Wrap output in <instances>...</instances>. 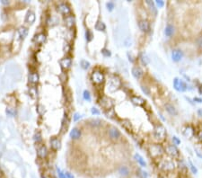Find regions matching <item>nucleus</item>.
<instances>
[{
    "label": "nucleus",
    "mask_w": 202,
    "mask_h": 178,
    "mask_svg": "<svg viewBox=\"0 0 202 178\" xmlns=\"http://www.w3.org/2000/svg\"><path fill=\"white\" fill-rule=\"evenodd\" d=\"M36 16H35V14L33 11H28L26 14V16H25V22L29 24H33L34 22H35Z\"/></svg>",
    "instance_id": "obj_11"
},
{
    "label": "nucleus",
    "mask_w": 202,
    "mask_h": 178,
    "mask_svg": "<svg viewBox=\"0 0 202 178\" xmlns=\"http://www.w3.org/2000/svg\"><path fill=\"white\" fill-rule=\"evenodd\" d=\"M119 86H121V80L116 77H110V79L108 81V88L110 92L116 91Z\"/></svg>",
    "instance_id": "obj_4"
},
{
    "label": "nucleus",
    "mask_w": 202,
    "mask_h": 178,
    "mask_svg": "<svg viewBox=\"0 0 202 178\" xmlns=\"http://www.w3.org/2000/svg\"><path fill=\"white\" fill-rule=\"evenodd\" d=\"M183 134L186 136V137H192L193 136V130L190 128V127H186L184 130H183Z\"/></svg>",
    "instance_id": "obj_28"
},
{
    "label": "nucleus",
    "mask_w": 202,
    "mask_h": 178,
    "mask_svg": "<svg viewBox=\"0 0 202 178\" xmlns=\"http://www.w3.org/2000/svg\"><path fill=\"white\" fill-rule=\"evenodd\" d=\"M83 96H84V99L86 100V101H91V94H90V92L87 91V90H85L84 91V94H83Z\"/></svg>",
    "instance_id": "obj_37"
},
{
    "label": "nucleus",
    "mask_w": 202,
    "mask_h": 178,
    "mask_svg": "<svg viewBox=\"0 0 202 178\" xmlns=\"http://www.w3.org/2000/svg\"><path fill=\"white\" fill-rule=\"evenodd\" d=\"M91 79L94 84L101 85L104 82V75L100 71H94L92 74Z\"/></svg>",
    "instance_id": "obj_6"
},
{
    "label": "nucleus",
    "mask_w": 202,
    "mask_h": 178,
    "mask_svg": "<svg viewBox=\"0 0 202 178\" xmlns=\"http://www.w3.org/2000/svg\"><path fill=\"white\" fill-rule=\"evenodd\" d=\"M28 34V29L24 26H21L17 32V35L19 36L20 40H24L25 39V37Z\"/></svg>",
    "instance_id": "obj_16"
},
{
    "label": "nucleus",
    "mask_w": 202,
    "mask_h": 178,
    "mask_svg": "<svg viewBox=\"0 0 202 178\" xmlns=\"http://www.w3.org/2000/svg\"><path fill=\"white\" fill-rule=\"evenodd\" d=\"M58 11L60 12L61 14H70V12H71V9H70V7L67 5L66 4H60V5H58Z\"/></svg>",
    "instance_id": "obj_12"
},
{
    "label": "nucleus",
    "mask_w": 202,
    "mask_h": 178,
    "mask_svg": "<svg viewBox=\"0 0 202 178\" xmlns=\"http://www.w3.org/2000/svg\"><path fill=\"white\" fill-rule=\"evenodd\" d=\"M108 135L110 137V139L112 140H118L121 136V133L119 131L117 128L115 127H110L108 130Z\"/></svg>",
    "instance_id": "obj_7"
},
{
    "label": "nucleus",
    "mask_w": 202,
    "mask_h": 178,
    "mask_svg": "<svg viewBox=\"0 0 202 178\" xmlns=\"http://www.w3.org/2000/svg\"><path fill=\"white\" fill-rule=\"evenodd\" d=\"M175 32V30H174V25H171V24H167L165 29H164V34H165V36L167 37H171V36H173L174 33Z\"/></svg>",
    "instance_id": "obj_18"
},
{
    "label": "nucleus",
    "mask_w": 202,
    "mask_h": 178,
    "mask_svg": "<svg viewBox=\"0 0 202 178\" xmlns=\"http://www.w3.org/2000/svg\"><path fill=\"white\" fill-rule=\"evenodd\" d=\"M119 174L121 175L123 177H127L129 175V169L128 166H122L119 168Z\"/></svg>",
    "instance_id": "obj_22"
},
{
    "label": "nucleus",
    "mask_w": 202,
    "mask_h": 178,
    "mask_svg": "<svg viewBox=\"0 0 202 178\" xmlns=\"http://www.w3.org/2000/svg\"><path fill=\"white\" fill-rule=\"evenodd\" d=\"M132 75L135 78H137V79H139L142 77V76H143V70H142L140 68H138V67H134V68L132 69Z\"/></svg>",
    "instance_id": "obj_15"
},
{
    "label": "nucleus",
    "mask_w": 202,
    "mask_h": 178,
    "mask_svg": "<svg viewBox=\"0 0 202 178\" xmlns=\"http://www.w3.org/2000/svg\"><path fill=\"white\" fill-rule=\"evenodd\" d=\"M198 113H199V116H202V109H199V110L198 111Z\"/></svg>",
    "instance_id": "obj_54"
},
{
    "label": "nucleus",
    "mask_w": 202,
    "mask_h": 178,
    "mask_svg": "<svg viewBox=\"0 0 202 178\" xmlns=\"http://www.w3.org/2000/svg\"><path fill=\"white\" fill-rule=\"evenodd\" d=\"M102 54L104 57H110V56L111 55L110 51L109 50H107V49H102Z\"/></svg>",
    "instance_id": "obj_42"
},
{
    "label": "nucleus",
    "mask_w": 202,
    "mask_h": 178,
    "mask_svg": "<svg viewBox=\"0 0 202 178\" xmlns=\"http://www.w3.org/2000/svg\"><path fill=\"white\" fill-rule=\"evenodd\" d=\"M106 7H107V9L110 12V11L113 10V8L115 7V5H114L113 2H108V3L106 4Z\"/></svg>",
    "instance_id": "obj_41"
},
{
    "label": "nucleus",
    "mask_w": 202,
    "mask_h": 178,
    "mask_svg": "<svg viewBox=\"0 0 202 178\" xmlns=\"http://www.w3.org/2000/svg\"><path fill=\"white\" fill-rule=\"evenodd\" d=\"M141 90L146 95H150V90L146 86H141Z\"/></svg>",
    "instance_id": "obj_36"
},
{
    "label": "nucleus",
    "mask_w": 202,
    "mask_h": 178,
    "mask_svg": "<svg viewBox=\"0 0 202 178\" xmlns=\"http://www.w3.org/2000/svg\"><path fill=\"white\" fill-rule=\"evenodd\" d=\"M190 170H191V172L193 173V174H196L198 171H197V168L195 167V166H193V164H192V163L190 161Z\"/></svg>",
    "instance_id": "obj_45"
},
{
    "label": "nucleus",
    "mask_w": 202,
    "mask_h": 178,
    "mask_svg": "<svg viewBox=\"0 0 202 178\" xmlns=\"http://www.w3.org/2000/svg\"><path fill=\"white\" fill-rule=\"evenodd\" d=\"M1 4L6 5H9V1H7V0H2L1 1Z\"/></svg>",
    "instance_id": "obj_51"
},
{
    "label": "nucleus",
    "mask_w": 202,
    "mask_h": 178,
    "mask_svg": "<svg viewBox=\"0 0 202 178\" xmlns=\"http://www.w3.org/2000/svg\"><path fill=\"white\" fill-rule=\"evenodd\" d=\"M155 5L158 6L159 8H161V7H163V5H164V1H163V0H156Z\"/></svg>",
    "instance_id": "obj_43"
},
{
    "label": "nucleus",
    "mask_w": 202,
    "mask_h": 178,
    "mask_svg": "<svg viewBox=\"0 0 202 178\" xmlns=\"http://www.w3.org/2000/svg\"><path fill=\"white\" fill-rule=\"evenodd\" d=\"M80 66H81L82 69H88L89 67H90V63L87 60H85V59H82V60L80 61Z\"/></svg>",
    "instance_id": "obj_29"
},
{
    "label": "nucleus",
    "mask_w": 202,
    "mask_h": 178,
    "mask_svg": "<svg viewBox=\"0 0 202 178\" xmlns=\"http://www.w3.org/2000/svg\"><path fill=\"white\" fill-rule=\"evenodd\" d=\"M46 41V35L44 33H40L35 37V41L38 44H42Z\"/></svg>",
    "instance_id": "obj_26"
},
{
    "label": "nucleus",
    "mask_w": 202,
    "mask_h": 178,
    "mask_svg": "<svg viewBox=\"0 0 202 178\" xmlns=\"http://www.w3.org/2000/svg\"><path fill=\"white\" fill-rule=\"evenodd\" d=\"M90 124L92 126H94V127H98V126H101L102 125V122L98 119H95V120H92L90 122Z\"/></svg>",
    "instance_id": "obj_32"
},
{
    "label": "nucleus",
    "mask_w": 202,
    "mask_h": 178,
    "mask_svg": "<svg viewBox=\"0 0 202 178\" xmlns=\"http://www.w3.org/2000/svg\"><path fill=\"white\" fill-rule=\"evenodd\" d=\"M164 107H165L166 112L169 114H171V115H177L178 114V112H177L176 108L174 105H171V103H166V105H164Z\"/></svg>",
    "instance_id": "obj_17"
},
{
    "label": "nucleus",
    "mask_w": 202,
    "mask_h": 178,
    "mask_svg": "<svg viewBox=\"0 0 202 178\" xmlns=\"http://www.w3.org/2000/svg\"><path fill=\"white\" fill-rule=\"evenodd\" d=\"M33 139H34V141L37 142V143H39L41 141V133L40 132H37L35 133V135L33 137Z\"/></svg>",
    "instance_id": "obj_35"
},
{
    "label": "nucleus",
    "mask_w": 202,
    "mask_h": 178,
    "mask_svg": "<svg viewBox=\"0 0 202 178\" xmlns=\"http://www.w3.org/2000/svg\"><path fill=\"white\" fill-rule=\"evenodd\" d=\"M41 178H49V177H47L46 175H42V176H41Z\"/></svg>",
    "instance_id": "obj_55"
},
{
    "label": "nucleus",
    "mask_w": 202,
    "mask_h": 178,
    "mask_svg": "<svg viewBox=\"0 0 202 178\" xmlns=\"http://www.w3.org/2000/svg\"><path fill=\"white\" fill-rule=\"evenodd\" d=\"M94 38V35H93V33L90 31V30H86L85 32V39L87 41H91Z\"/></svg>",
    "instance_id": "obj_30"
},
{
    "label": "nucleus",
    "mask_w": 202,
    "mask_h": 178,
    "mask_svg": "<svg viewBox=\"0 0 202 178\" xmlns=\"http://www.w3.org/2000/svg\"><path fill=\"white\" fill-rule=\"evenodd\" d=\"M122 126L127 130H131V124H130V122L129 121H123L122 122Z\"/></svg>",
    "instance_id": "obj_38"
},
{
    "label": "nucleus",
    "mask_w": 202,
    "mask_h": 178,
    "mask_svg": "<svg viewBox=\"0 0 202 178\" xmlns=\"http://www.w3.org/2000/svg\"><path fill=\"white\" fill-rule=\"evenodd\" d=\"M131 102L136 105H144V103H145V101L141 97H138V96H132Z\"/></svg>",
    "instance_id": "obj_24"
},
{
    "label": "nucleus",
    "mask_w": 202,
    "mask_h": 178,
    "mask_svg": "<svg viewBox=\"0 0 202 178\" xmlns=\"http://www.w3.org/2000/svg\"><path fill=\"white\" fill-rule=\"evenodd\" d=\"M138 27L139 29L141 30L142 32L144 33H147L149 32V30H150V25H149V23L146 20H142L138 23Z\"/></svg>",
    "instance_id": "obj_10"
},
{
    "label": "nucleus",
    "mask_w": 202,
    "mask_h": 178,
    "mask_svg": "<svg viewBox=\"0 0 202 178\" xmlns=\"http://www.w3.org/2000/svg\"><path fill=\"white\" fill-rule=\"evenodd\" d=\"M173 141H174V145H180L181 144V140L178 139V137L174 136L173 137Z\"/></svg>",
    "instance_id": "obj_44"
},
{
    "label": "nucleus",
    "mask_w": 202,
    "mask_h": 178,
    "mask_svg": "<svg viewBox=\"0 0 202 178\" xmlns=\"http://www.w3.org/2000/svg\"><path fill=\"white\" fill-rule=\"evenodd\" d=\"M196 45L199 49L202 50V35L199 36L196 40Z\"/></svg>",
    "instance_id": "obj_33"
},
{
    "label": "nucleus",
    "mask_w": 202,
    "mask_h": 178,
    "mask_svg": "<svg viewBox=\"0 0 202 178\" xmlns=\"http://www.w3.org/2000/svg\"><path fill=\"white\" fill-rule=\"evenodd\" d=\"M95 29L97 30V31H104V30L106 29V26H105V24H104L103 22L100 21L95 24Z\"/></svg>",
    "instance_id": "obj_27"
},
{
    "label": "nucleus",
    "mask_w": 202,
    "mask_h": 178,
    "mask_svg": "<svg viewBox=\"0 0 202 178\" xmlns=\"http://www.w3.org/2000/svg\"><path fill=\"white\" fill-rule=\"evenodd\" d=\"M155 138L158 140H163L166 137V130L162 125H157L154 130Z\"/></svg>",
    "instance_id": "obj_1"
},
{
    "label": "nucleus",
    "mask_w": 202,
    "mask_h": 178,
    "mask_svg": "<svg viewBox=\"0 0 202 178\" xmlns=\"http://www.w3.org/2000/svg\"><path fill=\"white\" fill-rule=\"evenodd\" d=\"M141 60H142V63L145 64V65H147L148 62H149V59H148V58L146 57V54H142L141 55Z\"/></svg>",
    "instance_id": "obj_39"
},
{
    "label": "nucleus",
    "mask_w": 202,
    "mask_h": 178,
    "mask_svg": "<svg viewBox=\"0 0 202 178\" xmlns=\"http://www.w3.org/2000/svg\"><path fill=\"white\" fill-rule=\"evenodd\" d=\"M60 65L64 69H68L71 65H72V60L69 58H64L60 60Z\"/></svg>",
    "instance_id": "obj_14"
},
{
    "label": "nucleus",
    "mask_w": 202,
    "mask_h": 178,
    "mask_svg": "<svg viewBox=\"0 0 202 178\" xmlns=\"http://www.w3.org/2000/svg\"><path fill=\"white\" fill-rule=\"evenodd\" d=\"M29 81L33 84H37L39 82V75L38 73H31L29 75Z\"/></svg>",
    "instance_id": "obj_23"
},
{
    "label": "nucleus",
    "mask_w": 202,
    "mask_h": 178,
    "mask_svg": "<svg viewBox=\"0 0 202 178\" xmlns=\"http://www.w3.org/2000/svg\"><path fill=\"white\" fill-rule=\"evenodd\" d=\"M65 174H66V178H74V175L71 173H69V172H66Z\"/></svg>",
    "instance_id": "obj_49"
},
{
    "label": "nucleus",
    "mask_w": 202,
    "mask_h": 178,
    "mask_svg": "<svg viewBox=\"0 0 202 178\" xmlns=\"http://www.w3.org/2000/svg\"><path fill=\"white\" fill-rule=\"evenodd\" d=\"M100 105L105 110H111V108L113 107V101L109 97H102L100 100Z\"/></svg>",
    "instance_id": "obj_8"
},
{
    "label": "nucleus",
    "mask_w": 202,
    "mask_h": 178,
    "mask_svg": "<svg viewBox=\"0 0 202 178\" xmlns=\"http://www.w3.org/2000/svg\"><path fill=\"white\" fill-rule=\"evenodd\" d=\"M149 152H150L151 157L154 158H160L161 156H163V154L164 153L163 148L160 145H152L150 147H149Z\"/></svg>",
    "instance_id": "obj_2"
},
{
    "label": "nucleus",
    "mask_w": 202,
    "mask_h": 178,
    "mask_svg": "<svg viewBox=\"0 0 202 178\" xmlns=\"http://www.w3.org/2000/svg\"><path fill=\"white\" fill-rule=\"evenodd\" d=\"M5 113H6V114L8 115V116L13 117V116H14V114H16V111H14L13 108H10V107H9V108L6 109Z\"/></svg>",
    "instance_id": "obj_34"
},
{
    "label": "nucleus",
    "mask_w": 202,
    "mask_h": 178,
    "mask_svg": "<svg viewBox=\"0 0 202 178\" xmlns=\"http://www.w3.org/2000/svg\"><path fill=\"white\" fill-rule=\"evenodd\" d=\"M139 172H140V175H141V177H142V178H147L148 175H147V173H146V172L143 171V170H140Z\"/></svg>",
    "instance_id": "obj_48"
},
{
    "label": "nucleus",
    "mask_w": 202,
    "mask_h": 178,
    "mask_svg": "<svg viewBox=\"0 0 202 178\" xmlns=\"http://www.w3.org/2000/svg\"><path fill=\"white\" fill-rule=\"evenodd\" d=\"M56 169H57V173H58V175L59 178H66V174L61 171V169H59L58 167H57Z\"/></svg>",
    "instance_id": "obj_40"
},
{
    "label": "nucleus",
    "mask_w": 202,
    "mask_h": 178,
    "mask_svg": "<svg viewBox=\"0 0 202 178\" xmlns=\"http://www.w3.org/2000/svg\"><path fill=\"white\" fill-rule=\"evenodd\" d=\"M196 154H197V155L199 156V157L200 158H202V154H201V153H200V152H199V150H196Z\"/></svg>",
    "instance_id": "obj_53"
},
{
    "label": "nucleus",
    "mask_w": 202,
    "mask_h": 178,
    "mask_svg": "<svg viewBox=\"0 0 202 178\" xmlns=\"http://www.w3.org/2000/svg\"><path fill=\"white\" fill-rule=\"evenodd\" d=\"M134 158H135V159H136V161L138 163V164H139L141 166H146V163L145 159H144L143 158H142L139 154H135Z\"/></svg>",
    "instance_id": "obj_25"
},
{
    "label": "nucleus",
    "mask_w": 202,
    "mask_h": 178,
    "mask_svg": "<svg viewBox=\"0 0 202 178\" xmlns=\"http://www.w3.org/2000/svg\"><path fill=\"white\" fill-rule=\"evenodd\" d=\"M30 93H31L33 96H35V94H37L36 93V91H35V89L34 88H31V89H30Z\"/></svg>",
    "instance_id": "obj_50"
},
{
    "label": "nucleus",
    "mask_w": 202,
    "mask_h": 178,
    "mask_svg": "<svg viewBox=\"0 0 202 178\" xmlns=\"http://www.w3.org/2000/svg\"><path fill=\"white\" fill-rule=\"evenodd\" d=\"M165 151L173 158H178L180 157V152L175 145H167L165 147Z\"/></svg>",
    "instance_id": "obj_5"
},
{
    "label": "nucleus",
    "mask_w": 202,
    "mask_h": 178,
    "mask_svg": "<svg viewBox=\"0 0 202 178\" xmlns=\"http://www.w3.org/2000/svg\"><path fill=\"white\" fill-rule=\"evenodd\" d=\"M81 137V130L77 128H74L70 131V138L72 139H78Z\"/></svg>",
    "instance_id": "obj_20"
},
{
    "label": "nucleus",
    "mask_w": 202,
    "mask_h": 178,
    "mask_svg": "<svg viewBox=\"0 0 202 178\" xmlns=\"http://www.w3.org/2000/svg\"><path fill=\"white\" fill-rule=\"evenodd\" d=\"M37 154L38 156L41 158H44L47 157V154H48V151H47V147L45 146H41L38 148V151H37Z\"/></svg>",
    "instance_id": "obj_21"
},
{
    "label": "nucleus",
    "mask_w": 202,
    "mask_h": 178,
    "mask_svg": "<svg viewBox=\"0 0 202 178\" xmlns=\"http://www.w3.org/2000/svg\"><path fill=\"white\" fill-rule=\"evenodd\" d=\"M50 145H51V147L53 148L54 150H58L61 147L60 141L56 138H53V139H50Z\"/></svg>",
    "instance_id": "obj_19"
},
{
    "label": "nucleus",
    "mask_w": 202,
    "mask_h": 178,
    "mask_svg": "<svg viewBox=\"0 0 202 178\" xmlns=\"http://www.w3.org/2000/svg\"><path fill=\"white\" fill-rule=\"evenodd\" d=\"M174 87L178 92H185L188 89V86L184 82L183 80L180 79L178 77H175L174 80Z\"/></svg>",
    "instance_id": "obj_3"
},
{
    "label": "nucleus",
    "mask_w": 202,
    "mask_h": 178,
    "mask_svg": "<svg viewBox=\"0 0 202 178\" xmlns=\"http://www.w3.org/2000/svg\"><path fill=\"white\" fill-rule=\"evenodd\" d=\"M73 118H74V121H75V122H77L78 120H80V119L82 118V116H81L79 113H75V114H74Z\"/></svg>",
    "instance_id": "obj_47"
},
{
    "label": "nucleus",
    "mask_w": 202,
    "mask_h": 178,
    "mask_svg": "<svg viewBox=\"0 0 202 178\" xmlns=\"http://www.w3.org/2000/svg\"><path fill=\"white\" fill-rule=\"evenodd\" d=\"M65 24L67 27H73L76 24V18L74 16H66L65 17Z\"/></svg>",
    "instance_id": "obj_13"
},
{
    "label": "nucleus",
    "mask_w": 202,
    "mask_h": 178,
    "mask_svg": "<svg viewBox=\"0 0 202 178\" xmlns=\"http://www.w3.org/2000/svg\"><path fill=\"white\" fill-rule=\"evenodd\" d=\"M194 101H196L197 103H202V99L201 98H198V97L194 98Z\"/></svg>",
    "instance_id": "obj_52"
},
{
    "label": "nucleus",
    "mask_w": 202,
    "mask_h": 178,
    "mask_svg": "<svg viewBox=\"0 0 202 178\" xmlns=\"http://www.w3.org/2000/svg\"><path fill=\"white\" fill-rule=\"evenodd\" d=\"M91 112H92V113L93 114H94V115H99L100 114V111L97 109V108H94V107H93L92 109H91Z\"/></svg>",
    "instance_id": "obj_46"
},
{
    "label": "nucleus",
    "mask_w": 202,
    "mask_h": 178,
    "mask_svg": "<svg viewBox=\"0 0 202 178\" xmlns=\"http://www.w3.org/2000/svg\"><path fill=\"white\" fill-rule=\"evenodd\" d=\"M183 57V52L179 49L174 50L173 52H171V59L174 62H179L182 60V58Z\"/></svg>",
    "instance_id": "obj_9"
},
{
    "label": "nucleus",
    "mask_w": 202,
    "mask_h": 178,
    "mask_svg": "<svg viewBox=\"0 0 202 178\" xmlns=\"http://www.w3.org/2000/svg\"><path fill=\"white\" fill-rule=\"evenodd\" d=\"M146 4L151 7V8H150V9H151V11H153V12H154V14H157V10H156V8H155L154 2L150 1V0H147V1H146Z\"/></svg>",
    "instance_id": "obj_31"
}]
</instances>
